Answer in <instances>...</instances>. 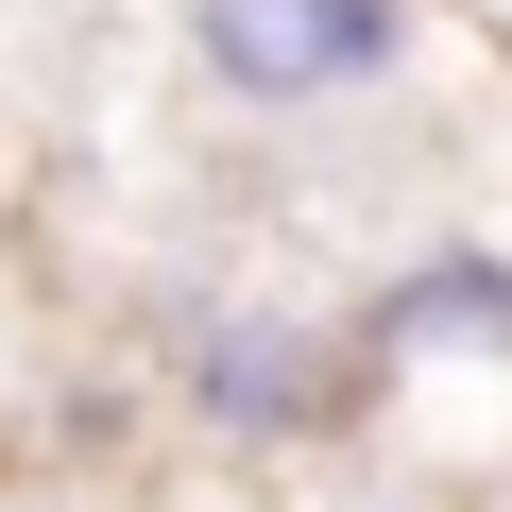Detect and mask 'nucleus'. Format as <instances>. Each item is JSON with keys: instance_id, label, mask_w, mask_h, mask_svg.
I'll return each instance as SVG.
<instances>
[{"instance_id": "obj_1", "label": "nucleus", "mask_w": 512, "mask_h": 512, "mask_svg": "<svg viewBox=\"0 0 512 512\" xmlns=\"http://www.w3.org/2000/svg\"><path fill=\"white\" fill-rule=\"evenodd\" d=\"M154 376H171V410L222 461H325V444L376 427L342 308H274V291H171L154 308Z\"/></svg>"}, {"instance_id": "obj_2", "label": "nucleus", "mask_w": 512, "mask_h": 512, "mask_svg": "<svg viewBox=\"0 0 512 512\" xmlns=\"http://www.w3.org/2000/svg\"><path fill=\"white\" fill-rule=\"evenodd\" d=\"M171 52L239 137H325L427 86V0H171Z\"/></svg>"}, {"instance_id": "obj_3", "label": "nucleus", "mask_w": 512, "mask_h": 512, "mask_svg": "<svg viewBox=\"0 0 512 512\" xmlns=\"http://www.w3.org/2000/svg\"><path fill=\"white\" fill-rule=\"evenodd\" d=\"M342 342H359V393H376V410H393L410 376H512V256H495L478 222L376 256L359 308H342Z\"/></svg>"}, {"instance_id": "obj_4", "label": "nucleus", "mask_w": 512, "mask_h": 512, "mask_svg": "<svg viewBox=\"0 0 512 512\" xmlns=\"http://www.w3.org/2000/svg\"><path fill=\"white\" fill-rule=\"evenodd\" d=\"M0 205H18V154H0Z\"/></svg>"}]
</instances>
